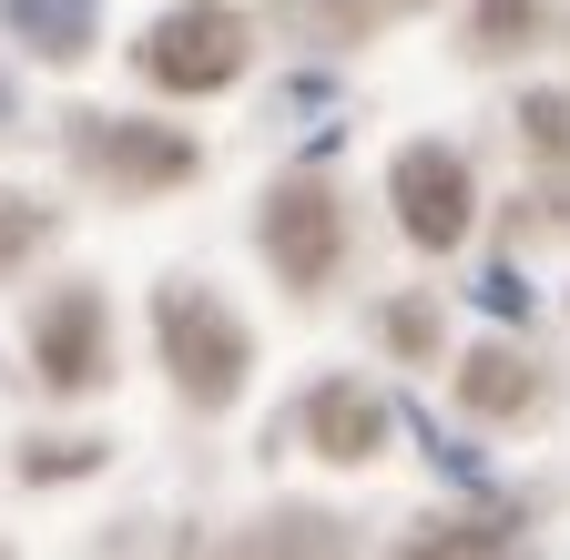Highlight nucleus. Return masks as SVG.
<instances>
[{"label": "nucleus", "instance_id": "1", "mask_svg": "<svg viewBox=\"0 0 570 560\" xmlns=\"http://www.w3.org/2000/svg\"><path fill=\"white\" fill-rule=\"evenodd\" d=\"M154 336H164V367L194 407H225L245 387V326L214 306L204 286H164L154 296Z\"/></svg>", "mask_w": 570, "mask_h": 560}, {"label": "nucleus", "instance_id": "2", "mask_svg": "<svg viewBox=\"0 0 570 560\" xmlns=\"http://www.w3.org/2000/svg\"><path fill=\"white\" fill-rule=\"evenodd\" d=\"M142 72H154L164 92H225L245 72V21L225 11V0H184V11H164L154 31H142Z\"/></svg>", "mask_w": 570, "mask_h": 560}, {"label": "nucleus", "instance_id": "3", "mask_svg": "<svg viewBox=\"0 0 570 560\" xmlns=\"http://www.w3.org/2000/svg\"><path fill=\"white\" fill-rule=\"evenodd\" d=\"M387 204H397V225L428 245V255H449L469 235V164L449 144H407L397 174H387Z\"/></svg>", "mask_w": 570, "mask_h": 560}, {"label": "nucleus", "instance_id": "4", "mask_svg": "<svg viewBox=\"0 0 570 560\" xmlns=\"http://www.w3.org/2000/svg\"><path fill=\"white\" fill-rule=\"evenodd\" d=\"M265 255L285 286H326V265H336V204L326 184H275L265 194Z\"/></svg>", "mask_w": 570, "mask_h": 560}, {"label": "nucleus", "instance_id": "5", "mask_svg": "<svg viewBox=\"0 0 570 560\" xmlns=\"http://www.w3.org/2000/svg\"><path fill=\"white\" fill-rule=\"evenodd\" d=\"M31 346H41V377H51V387H102V296H92V286H61V296L41 306Z\"/></svg>", "mask_w": 570, "mask_h": 560}, {"label": "nucleus", "instance_id": "6", "mask_svg": "<svg viewBox=\"0 0 570 560\" xmlns=\"http://www.w3.org/2000/svg\"><path fill=\"white\" fill-rule=\"evenodd\" d=\"M296 429H306V449H326V459H377V449H387V407L356 387V377H326V387L296 407Z\"/></svg>", "mask_w": 570, "mask_h": 560}, {"label": "nucleus", "instance_id": "7", "mask_svg": "<svg viewBox=\"0 0 570 560\" xmlns=\"http://www.w3.org/2000/svg\"><path fill=\"white\" fill-rule=\"evenodd\" d=\"M82 154L92 164H112L122 184H184L194 174V144H174V132H132V122H82Z\"/></svg>", "mask_w": 570, "mask_h": 560}, {"label": "nucleus", "instance_id": "8", "mask_svg": "<svg viewBox=\"0 0 570 560\" xmlns=\"http://www.w3.org/2000/svg\"><path fill=\"white\" fill-rule=\"evenodd\" d=\"M0 21H11L41 61H82L92 51V0H0Z\"/></svg>", "mask_w": 570, "mask_h": 560}, {"label": "nucleus", "instance_id": "9", "mask_svg": "<svg viewBox=\"0 0 570 560\" xmlns=\"http://www.w3.org/2000/svg\"><path fill=\"white\" fill-rule=\"evenodd\" d=\"M459 397H469V407H489V417H520V407L540 397V377H530V357H510V346H469Z\"/></svg>", "mask_w": 570, "mask_h": 560}, {"label": "nucleus", "instance_id": "10", "mask_svg": "<svg viewBox=\"0 0 570 560\" xmlns=\"http://www.w3.org/2000/svg\"><path fill=\"white\" fill-rule=\"evenodd\" d=\"M520 132H530V144H540V154H570V102H550V92H530V102H520Z\"/></svg>", "mask_w": 570, "mask_h": 560}, {"label": "nucleus", "instance_id": "11", "mask_svg": "<svg viewBox=\"0 0 570 560\" xmlns=\"http://www.w3.org/2000/svg\"><path fill=\"white\" fill-rule=\"evenodd\" d=\"M41 225H51V215H41L31 194H0V265H11V255H21V245H31Z\"/></svg>", "mask_w": 570, "mask_h": 560}, {"label": "nucleus", "instance_id": "12", "mask_svg": "<svg viewBox=\"0 0 570 560\" xmlns=\"http://www.w3.org/2000/svg\"><path fill=\"white\" fill-rule=\"evenodd\" d=\"M479 306H489V316H530V286H520L510 265H489V275H479Z\"/></svg>", "mask_w": 570, "mask_h": 560}, {"label": "nucleus", "instance_id": "13", "mask_svg": "<svg viewBox=\"0 0 570 560\" xmlns=\"http://www.w3.org/2000/svg\"><path fill=\"white\" fill-rule=\"evenodd\" d=\"M520 31H530V0H489V11H479V41L489 51H510Z\"/></svg>", "mask_w": 570, "mask_h": 560}, {"label": "nucleus", "instance_id": "14", "mask_svg": "<svg viewBox=\"0 0 570 560\" xmlns=\"http://www.w3.org/2000/svg\"><path fill=\"white\" fill-rule=\"evenodd\" d=\"M285 21H326V31H356V0H275Z\"/></svg>", "mask_w": 570, "mask_h": 560}, {"label": "nucleus", "instance_id": "15", "mask_svg": "<svg viewBox=\"0 0 570 560\" xmlns=\"http://www.w3.org/2000/svg\"><path fill=\"white\" fill-rule=\"evenodd\" d=\"M387 336L407 346V357H428V336H439V316H428V306H397V316H387Z\"/></svg>", "mask_w": 570, "mask_h": 560}, {"label": "nucleus", "instance_id": "16", "mask_svg": "<svg viewBox=\"0 0 570 560\" xmlns=\"http://www.w3.org/2000/svg\"><path fill=\"white\" fill-rule=\"evenodd\" d=\"M397 11H417V0H397Z\"/></svg>", "mask_w": 570, "mask_h": 560}, {"label": "nucleus", "instance_id": "17", "mask_svg": "<svg viewBox=\"0 0 570 560\" xmlns=\"http://www.w3.org/2000/svg\"><path fill=\"white\" fill-rule=\"evenodd\" d=\"M0 112H11V92H0Z\"/></svg>", "mask_w": 570, "mask_h": 560}]
</instances>
